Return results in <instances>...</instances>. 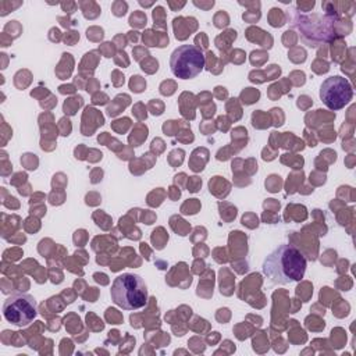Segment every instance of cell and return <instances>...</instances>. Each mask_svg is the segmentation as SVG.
<instances>
[{
	"label": "cell",
	"instance_id": "1",
	"mask_svg": "<svg viewBox=\"0 0 356 356\" xmlns=\"http://www.w3.org/2000/svg\"><path fill=\"white\" fill-rule=\"evenodd\" d=\"M305 254L293 245H280L263 261V274L277 285L298 282L306 273Z\"/></svg>",
	"mask_w": 356,
	"mask_h": 356
},
{
	"label": "cell",
	"instance_id": "2",
	"mask_svg": "<svg viewBox=\"0 0 356 356\" xmlns=\"http://www.w3.org/2000/svg\"><path fill=\"white\" fill-rule=\"evenodd\" d=\"M111 300L124 310H138L147 303V286L140 275L124 273L114 278Z\"/></svg>",
	"mask_w": 356,
	"mask_h": 356
},
{
	"label": "cell",
	"instance_id": "3",
	"mask_svg": "<svg viewBox=\"0 0 356 356\" xmlns=\"http://www.w3.org/2000/svg\"><path fill=\"white\" fill-rule=\"evenodd\" d=\"M206 64L202 50L193 44H181L170 56V70L181 79L197 76Z\"/></svg>",
	"mask_w": 356,
	"mask_h": 356
},
{
	"label": "cell",
	"instance_id": "4",
	"mask_svg": "<svg viewBox=\"0 0 356 356\" xmlns=\"http://www.w3.org/2000/svg\"><path fill=\"white\" fill-rule=\"evenodd\" d=\"M38 314V305L29 293H14L3 303V317L15 327L29 325Z\"/></svg>",
	"mask_w": 356,
	"mask_h": 356
},
{
	"label": "cell",
	"instance_id": "5",
	"mask_svg": "<svg viewBox=\"0 0 356 356\" xmlns=\"http://www.w3.org/2000/svg\"><path fill=\"white\" fill-rule=\"evenodd\" d=\"M353 97V89L350 82L341 76L332 75L323 81L320 86V99L330 110L343 108Z\"/></svg>",
	"mask_w": 356,
	"mask_h": 356
}]
</instances>
